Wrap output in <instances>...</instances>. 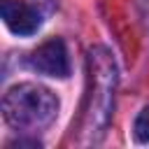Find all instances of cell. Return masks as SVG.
Masks as SVG:
<instances>
[{
  "label": "cell",
  "mask_w": 149,
  "mask_h": 149,
  "mask_svg": "<svg viewBox=\"0 0 149 149\" xmlns=\"http://www.w3.org/2000/svg\"><path fill=\"white\" fill-rule=\"evenodd\" d=\"M56 95L37 84H16L2 98L5 121L16 130H37L56 119Z\"/></svg>",
  "instance_id": "obj_1"
},
{
  "label": "cell",
  "mask_w": 149,
  "mask_h": 149,
  "mask_svg": "<svg viewBox=\"0 0 149 149\" xmlns=\"http://www.w3.org/2000/svg\"><path fill=\"white\" fill-rule=\"evenodd\" d=\"M88 68H91V91H88V107H86V130L102 133L109 105L114 95V65L105 49L95 47L88 51Z\"/></svg>",
  "instance_id": "obj_2"
},
{
  "label": "cell",
  "mask_w": 149,
  "mask_h": 149,
  "mask_svg": "<svg viewBox=\"0 0 149 149\" xmlns=\"http://www.w3.org/2000/svg\"><path fill=\"white\" fill-rule=\"evenodd\" d=\"M135 137L140 142H149V107H144L135 119Z\"/></svg>",
  "instance_id": "obj_5"
},
{
  "label": "cell",
  "mask_w": 149,
  "mask_h": 149,
  "mask_svg": "<svg viewBox=\"0 0 149 149\" xmlns=\"http://www.w3.org/2000/svg\"><path fill=\"white\" fill-rule=\"evenodd\" d=\"M0 12L7 28L16 35H33L40 28V14L21 0H2Z\"/></svg>",
  "instance_id": "obj_4"
},
{
  "label": "cell",
  "mask_w": 149,
  "mask_h": 149,
  "mask_svg": "<svg viewBox=\"0 0 149 149\" xmlns=\"http://www.w3.org/2000/svg\"><path fill=\"white\" fill-rule=\"evenodd\" d=\"M30 65L49 77H68L70 74V61L65 44L61 40H49L42 47H37L30 56Z\"/></svg>",
  "instance_id": "obj_3"
}]
</instances>
